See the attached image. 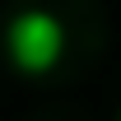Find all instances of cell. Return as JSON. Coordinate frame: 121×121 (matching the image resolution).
Returning <instances> with one entry per match:
<instances>
[{
    "label": "cell",
    "mask_w": 121,
    "mask_h": 121,
    "mask_svg": "<svg viewBox=\"0 0 121 121\" xmlns=\"http://www.w3.org/2000/svg\"><path fill=\"white\" fill-rule=\"evenodd\" d=\"M5 51L14 60V70L23 75H47V70H56L60 51H65V23H60L51 9H19L9 19V28H5Z\"/></svg>",
    "instance_id": "1"
},
{
    "label": "cell",
    "mask_w": 121,
    "mask_h": 121,
    "mask_svg": "<svg viewBox=\"0 0 121 121\" xmlns=\"http://www.w3.org/2000/svg\"><path fill=\"white\" fill-rule=\"evenodd\" d=\"M117 121H121V112H117Z\"/></svg>",
    "instance_id": "2"
}]
</instances>
